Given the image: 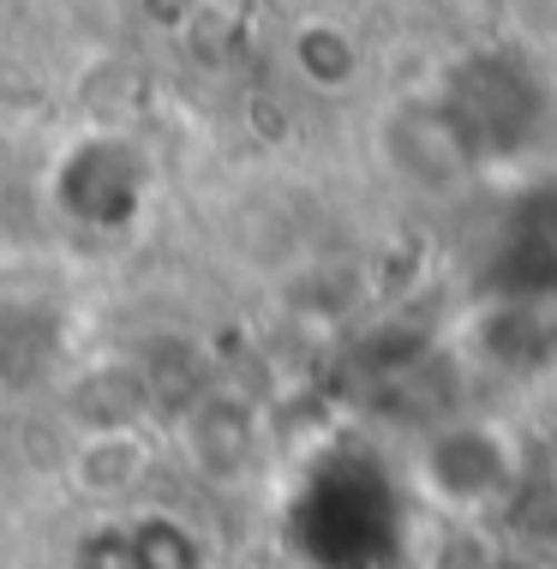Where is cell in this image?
Instances as JSON below:
<instances>
[{"mask_svg": "<svg viewBox=\"0 0 557 569\" xmlns=\"http://www.w3.org/2000/svg\"><path fill=\"white\" fill-rule=\"evenodd\" d=\"M127 546H132V569H205V546L180 516H132Z\"/></svg>", "mask_w": 557, "mask_h": 569, "instance_id": "obj_5", "label": "cell"}, {"mask_svg": "<svg viewBox=\"0 0 557 569\" xmlns=\"http://www.w3.org/2000/svg\"><path fill=\"white\" fill-rule=\"evenodd\" d=\"M504 569H539V563H504Z\"/></svg>", "mask_w": 557, "mask_h": 569, "instance_id": "obj_7", "label": "cell"}, {"mask_svg": "<svg viewBox=\"0 0 557 569\" xmlns=\"http://www.w3.org/2000/svg\"><path fill=\"white\" fill-rule=\"evenodd\" d=\"M414 486L444 516H486L521 486V450L498 420H444L414 450Z\"/></svg>", "mask_w": 557, "mask_h": 569, "instance_id": "obj_1", "label": "cell"}, {"mask_svg": "<svg viewBox=\"0 0 557 569\" xmlns=\"http://www.w3.org/2000/svg\"><path fill=\"white\" fill-rule=\"evenodd\" d=\"M546 396H551V408H557V348H551V360H546Z\"/></svg>", "mask_w": 557, "mask_h": 569, "instance_id": "obj_6", "label": "cell"}, {"mask_svg": "<svg viewBox=\"0 0 557 569\" xmlns=\"http://www.w3.org/2000/svg\"><path fill=\"white\" fill-rule=\"evenodd\" d=\"M150 168L127 138H84L54 168V198L84 228H127L145 204Z\"/></svg>", "mask_w": 557, "mask_h": 569, "instance_id": "obj_2", "label": "cell"}, {"mask_svg": "<svg viewBox=\"0 0 557 569\" xmlns=\"http://www.w3.org/2000/svg\"><path fill=\"white\" fill-rule=\"evenodd\" d=\"M252 443H258L252 413L235 396H205V402L186 413V456L210 480H240L246 461H252Z\"/></svg>", "mask_w": 557, "mask_h": 569, "instance_id": "obj_3", "label": "cell"}, {"mask_svg": "<svg viewBox=\"0 0 557 569\" xmlns=\"http://www.w3.org/2000/svg\"><path fill=\"white\" fill-rule=\"evenodd\" d=\"M294 67H300L318 90H342V84H354V72H360V49H354V37L342 24L312 19L294 37Z\"/></svg>", "mask_w": 557, "mask_h": 569, "instance_id": "obj_4", "label": "cell"}]
</instances>
